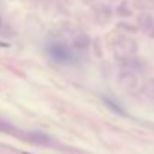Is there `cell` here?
I'll list each match as a JSON object with an SVG mask.
<instances>
[{"label": "cell", "mask_w": 154, "mask_h": 154, "mask_svg": "<svg viewBox=\"0 0 154 154\" xmlns=\"http://www.w3.org/2000/svg\"><path fill=\"white\" fill-rule=\"evenodd\" d=\"M48 53L56 62H60V63H71L72 59H74V54H72L71 48L65 44H60V42L50 44L48 45Z\"/></svg>", "instance_id": "6da1fadb"}, {"label": "cell", "mask_w": 154, "mask_h": 154, "mask_svg": "<svg viewBox=\"0 0 154 154\" xmlns=\"http://www.w3.org/2000/svg\"><path fill=\"white\" fill-rule=\"evenodd\" d=\"M24 154H29V152H24Z\"/></svg>", "instance_id": "7a4b0ae2"}]
</instances>
